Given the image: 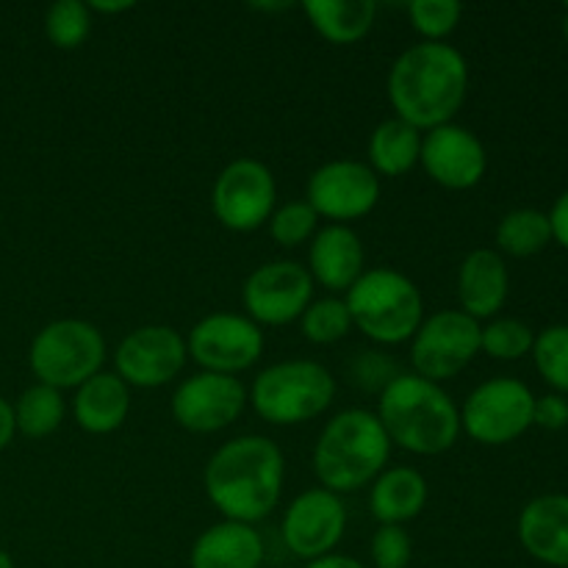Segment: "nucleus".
I'll use <instances>...</instances> for the list:
<instances>
[{"label": "nucleus", "instance_id": "obj_41", "mask_svg": "<svg viewBox=\"0 0 568 568\" xmlns=\"http://www.w3.org/2000/svg\"><path fill=\"white\" fill-rule=\"evenodd\" d=\"M560 31H564V37L568 39V9L564 11V20H560Z\"/></svg>", "mask_w": 568, "mask_h": 568}, {"label": "nucleus", "instance_id": "obj_20", "mask_svg": "<svg viewBox=\"0 0 568 568\" xmlns=\"http://www.w3.org/2000/svg\"><path fill=\"white\" fill-rule=\"evenodd\" d=\"M510 294L508 264L497 250H471L458 270L460 311L471 320H494Z\"/></svg>", "mask_w": 568, "mask_h": 568}, {"label": "nucleus", "instance_id": "obj_19", "mask_svg": "<svg viewBox=\"0 0 568 568\" xmlns=\"http://www.w3.org/2000/svg\"><path fill=\"white\" fill-rule=\"evenodd\" d=\"M364 264V242L349 225H327L311 239L308 275L331 292H349L366 272Z\"/></svg>", "mask_w": 568, "mask_h": 568}, {"label": "nucleus", "instance_id": "obj_2", "mask_svg": "<svg viewBox=\"0 0 568 568\" xmlns=\"http://www.w3.org/2000/svg\"><path fill=\"white\" fill-rule=\"evenodd\" d=\"M286 460L266 436H239L222 444L205 466V494L227 521L266 519L281 503Z\"/></svg>", "mask_w": 568, "mask_h": 568}, {"label": "nucleus", "instance_id": "obj_27", "mask_svg": "<svg viewBox=\"0 0 568 568\" xmlns=\"http://www.w3.org/2000/svg\"><path fill=\"white\" fill-rule=\"evenodd\" d=\"M67 405L59 388H50L44 383L26 388L14 405V425L28 438H48L64 422Z\"/></svg>", "mask_w": 568, "mask_h": 568}, {"label": "nucleus", "instance_id": "obj_14", "mask_svg": "<svg viewBox=\"0 0 568 568\" xmlns=\"http://www.w3.org/2000/svg\"><path fill=\"white\" fill-rule=\"evenodd\" d=\"M186 338L166 325H144L128 333L114 353L116 377L128 388H161L175 381L186 366Z\"/></svg>", "mask_w": 568, "mask_h": 568}, {"label": "nucleus", "instance_id": "obj_12", "mask_svg": "<svg viewBox=\"0 0 568 568\" xmlns=\"http://www.w3.org/2000/svg\"><path fill=\"white\" fill-rule=\"evenodd\" d=\"M381 200V178L372 172L364 161H327L305 186V203L316 211V216H325L333 225L361 220L369 214Z\"/></svg>", "mask_w": 568, "mask_h": 568}, {"label": "nucleus", "instance_id": "obj_25", "mask_svg": "<svg viewBox=\"0 0 568 568\" xmlns=\"http://www.w3.org/2000/svg\"><path fill=\"white\" fill-rule=\"evenodd\" d=\"M369 166L375 175L399 178L408 175L422 155V131L399 116L381 122L369 136Z\"/></svg>", "mask_w": 568, "mask_h": 568}, {"label": "nucleus", "instance_id": "obj_7", "mask_svg": "<svg viewBox=\"0 0 568 568\" xmlns=\"http://www.w3.org/2000/svg\"><path fill=\"white\" fill-rule=\"evenodd\" d=\"M28 364L37 383L59 392L78 388L103 372L105 338L92 322L55 320L33 336Z\"/></svg>", "mask_w": 568, "mask_h": 568}, {"label": "nucleus", "instance_id": "obj_17", "mask_svg": "<svg viewBox=\"0 0 568 568\" xmlns=\"http://www.w3.org/2000/svg\"><path fill=\"white\" fill-rule=\"evenodd\" d=\"M419 164L438 186L466 192L486 178L488 153L469 128L447 122L422 136Z\"/></svg>", "mask_w": 568, "mask_h": 568}, {"label": "nucleus", "instance_id": "obj_29", "mask_svg": "<svg viewBox=\"0 0 568 568\" xmlns=\"http://www.w3.org/2000/svg\"><path fill=\"white\" fill-rule=\"evenodd\" d=\"M530 355L544 383L568 397V325H549L536 333Z\"/></svg>", "mask_w": 568, "mask_h": 568}, {"label": "nucleus", "instance_id": "obj_37", "mask_svg": "<svg viewBox=\"0 0 568 568\" xmlns=\"http://www.w3.org/2000/svg\"><path fill=\"white\" fill-rule=\"evenodd\" d=\"M14 433H17L14 405H9L3 397H0V453L9 447L11 438H14Z\"/></svg>", "mask_w": 568, "mask_h": 568}, {"label": "nucleus", "instance_id": "obj_3", "mask_svg": "<svg viewBox=\"0 0 568 568\" xmlns=\"http://www.w3.org/2000/svg\"><path fill=\"white\" fill-rule=\"evenodd\" d=\"M377 419L388 442L414 455H442L458 444L460 408L438 383L397 375L383 386Z\"/></svg>", "mask_w": 568, "mask_h": 568}, {"label": "nucleus", "instance_id": "obj_11", "mask_svg": "<svg viewBox=\"0 0 568 568\" xmlns=\"http://www.w3.org/2000/svg\"><path fill=\"white\" fill-rule=\"evenodd\" d=\"M186 353L203 372L231 375L250 369L264 353V333L250 316L211 314L192 327L186 338Z\"/></svg>", "mask_w": 568, "mask_h": 568}, {"label": "nucleus", "instance_id": "obj_6", "mask_svg": "<svg viewBox=\"0 0 568 568\" xmlns=\"http://www.w3.org/2000/svg\"><path fill=\"white\" fill-rule=\"evenodd\" d=\"M336 399V381L327 366L294 358L272 364L255 377L247 403L270 425L294 427L325 414Z\"/></svg>", "mask_w": 568, "mask_h": 568}, {"label": "nucleus", "instance_id": "obj_35", "mask_svg": "<svg viewBox=\"0 0 568 568\" xmlns=\"http://www.w3.org/2000/svg\"><path fill=\"white\" fill-rule=\"evenodd\" d=\"M532 425L541 430L558 433L568 427V397L564 394H544L536 397V408H532Z\"/></svg>", "mask_w": 568, "mask_h": 568}, {"label": "nucleus", "instance_id": "obj_40", "mask_svg": "<svg viewBox=\"0 0 568 568\" xmlns=\"http://www.w3.org/2000/svg\"><path fill=\"white\" fill-rule=\"evenodd\" d=\"M0 568H14V560H11V555L6 549H0Z\"/></svg>", "mask_w": 568, "mask_h": 568}, {"label": "nucleus", "instance_id": "obj_28", "mask_svg": "<svg viewBox=\"0 0 568 568\" xmlns=\"http://www.w3.org/2000/svg\"><path fill=\"white\" fill-rule=\"evenodd\" d=\"M536 331L514 316H494L480 333V353L494 361H519L532 353Z\"/></svg>", "mask_w": 568, "mask_h": 568}, {"label": "nucleus", "instance_id": "obj_5", "mask_svg": "<svg viewBox=\"0 0 568 568\" xmlns=\"http://www.w3.org/2000/svg\"><path fill=\"white\" fill-rule=\"evenodd\" d=\"M353 327L377 344H403L414 338L425 322V303L410 277L403 272L366 270L344 297Z\"/></svg>", "mask_w": 568, "mask_h": 568}, {"label": "nucleus", "instance_id": "obj_32", "mask_svg": "<svg viewBox=\"0 0 568 568\" xmlns=\"http://www.w3.org/2000/svg\"><path fill=\"white\" fill-rule=\"evenodd\" d=\"M316 225H320L316 211L305 200H292V203H283L281 209L272 211L270 236L281 247H300L316 236Z\"/></svg>", "mask_w": 568, "mask_h": 568}, {"label": "nucleus", "instance_id": "obj_15", "mask_svg": "<svg viewBox=\"0 0 568 568\" xmlns=\"http://www.w3.org/2000/svg\"><path fill=\"white\" fill-rule=\"evenodd\" d=\"M247 405V388L239 377L200 372L186 377L172 394V416L189 433H216L242 416Z\"/></svg>", "mask_w": 568, "mask_h": 568}, {"label": "nucleus", "instance_id": "obj_42", "mask_svg": "<svg viewBox=\"0 0 568 568\" xmlns=\"http://www.w3.org/2000/svg\"><path fill=\"white\" fill-rule=\"evenodd\" d=\"M566 9H568V3H566Z\"/></svg>", "mask_w": 568, "mask_h": 568}, {"label": "nucleus", "instance_id": "obj_38", "mask_svg": "<svg viewBox=\"0 0 568 568\" xmlns=\"http://www.w3.org/2000/svg\"><path fill=\"white\" fill-rule=\"evenodd\" d=\"M305 568H366V566L361 564V560L349 558V555L331 552V555H325V558L308 560V564H305Z\"/></svg>", "mask_w": 568, "mask_h": 568}, {"label": "nucleus", "instance_id": "obj_16", "mask_svg": "<svg viewBox=\"0 0 568 568\" xmlns=\"http://www.w3.org/2000/svg\"><path fill=\"white\" fill-rule=\"evenodd\" d=\"M344 530H347V510L338 494L327 488L303 491L283 516V544L305 564L331 555L342 541Z\"/></svg>", "mask_w": 568, "mask_h": 568}, {"label": "nucleus", "instance_id": "obj_18", "mask_svg": "<svg viewBox=\"0 0 568 568\" xmlns=\"http://www.w3.org/2000/svg\"><path fill=\"white\" fill-rule=\"evenodd\" d=\"M516 536L532 560L568 568V494H541L521 508Z\"/></svg>", "mask_w": 568, "mask_h": 568}, {"label": "nucleus", "instance_id": "obj_24", "mask_svg": "<svg viewBox=\"0 0 568 568\" xmlns=\"http://www.w3.org/2000/svg\"><path fill=\"white\" fill-rule=\"evenodd\" d=\"M305 17L322 39L333 44L361 42L372 31L377 17L375 0H308Z\"/></svg>", "mask_w": 568, "mask_h": 568}, {"label": "nucleus", "instance_id": "obj_22", "mask_svg": "<svg viewBox=\"0 0 568 568\" xmlns=\"http://www.w3.org/2000/svg\"><path fill=\"white\" fill-rule=\"evenodd\" d=\"M261 564H264V541L255 527L227 519L200 532L189 555L192 568H261Z\"/></svg>", "mask_w": 568, "mask_h": 568}, {"label": "nucleus", "instance_id": "obj_36", "mask_svg": "<svg viewBox=\"0 0 568 568\" xmlns=\"http://www.w3.org/2000/svg\"><path fill=\"white\" fill-rule=\"evenodd\" d=\"M547 216L549 225H552V242H558L568 253V189L555 200L552 211Z\"/></svg>", "mask_w": 568, "mask_h": 568}, {"label": "nucleus", "instance_id": "obj_34", "mask_svg": "<svg viewBox=\"0 0 568 568\" xmlns=\"http://www.w3.org/2000/svg\"><path fill=\"white\" fill-rule=\"evenodd\" d=\"M372 564L375 568H408L414 560V541L399 525H381L372 536Z\"/></svg>", "mask_w": 568, "mask_h": 568}, {"label": "nucleus", "instance_id": "obj_39", "mask_svg": "<svg viewBox=\"0 0 568 568\" xmlns=\"http://www.w3.org/2000/svg\"><path fill=\"white\" fill-rule=\"evenodd\" d=\"M89 11H100V14H122V11H131L133 3L128 0H120V3H103V0H94V3H87Z\"/></svg>", "mask_w": 568, "mask_h": 568}, {"label": "nucleus", "instance_id": "obj_31", "mask_svg": "<svg viewBox=\"0 0 568 568\" xmlns=\"http://www.w3.org/2000/svg\"><path fill=\"white\" fill-rule=\"evenodd\" d=\"M300 331L311 344H336L353 331V320H349L347 303L338 297L316 300L305 308L300 316Z\"/></svg>", "mask_w": 568, "mask_h": 568}, {"label": "nucleus", "instance_id": "obj_4", "mask_svg": "<svg viewBox=\"0 0 568 568\" xmlns=\"http://www.w3.org/2000/svg\"><path fill=\"white\" fill-rule=\"evenodd\" d=\"M388 455H392V442L377 414L349 408L333 416L316 438L314 471L327 491H358L386 469Z\"/></svg>", "mask_w": 568, "mask_h": 568}, {"label": "nucleus", "instance_id": "obj_30", "mask_svg": "<svg viewBox=\"0 0 568 568\" xmlns=\"http://www.w3.org/2000/svg\"><path fill=\"white\" fill-rule=\"evenodd\" d=\"M44 33L59 50H75L92 33V11L81 0H59L44 14Z\"/></svg>", "mask_w": 568, "mask_h": 568}, {"label": "nucleus", "instance_id": "obj_13", "mask_svg": "<svg viewBox=\"0 0 568 568\" xmlns=\"http://www.w3.org/2000/svg\"><path fill=\"white\" fill-rule=\"evenodd\" d=\"M244 308L255 325H288L300 320L314 300V281L297 261H270L247 275L242 288Z\"/></svg>", "mask_w": 568, "mask_h": 568}, {"label": "nucleus", "instance_id": "obj_10", "mask_svg": "<svg viewBox=\"0 0 568 568\" xmlns=\"http://www.w3.org/2000/svg\"><path fill=\"white\" fill-rule=\"evenodd\" d=\"M275 200L277 186L270 166L255 159H236L216 178L211 209L227 231L253 233L270 222Z\"/></svg>", "mask_w": 568, "mask_h": 568}, {"label": "nucleus", "instance_id": "obj_33", "mask_svg": "<svg viewBox=\"0 0 568 568\" xmlns=\"http://www.w3.org/2000/svg\"><path fill=\"white\" fill-rule=\"evenodd\" d=\"M460 3L455 0H414L408 3V20L414 31L425 37V42H444L458 28Z\"/></svg>", "mask_w": 568, "mask_h": 568}, {"label": "nucleus", "instance_id": "obj_9", "mask_svg": "<svg viewBox=\"0 0 568 568\" xmlns=\"http://www.w3.org/2000/svg\"><path fill=\"white\" fill-rule=\"evenodd\" d=\"M483 325L464 311H438L427 316L410 338L414 375L425 381H453L480 353Z\"/></svg>", "mask_w": 568, "mask_h": 568}, {"label": "nucleus", "instance_id": "obj_21", "mask_svg": "<svg viewBox=\"0 0 568 568\" xmlns=\"http://www.w3.org/2000/svg\"><path fill=\"white\" fill-rule=\"evenodd\" d=\"M131 410V388L114 372H98L72 397V416L78 427L92 436H109L120 430Z\"/></svg>", "mask_w": 568, "mask_h": 568}, {"label": "nucleus", "instance_id": "obj_23", "mask_svg": "<svg viewBox=\"0 0 568 568\" xmlns=\"http://www.w3.org/2000/svg\"><path fill=\"white\" fill-rule=\"evenodd\" d=\"M427 505V480L410 466L383 469L372 483L369 508L381 525H399L416 519Z\"/></svg>", "mask_w": 568, "mask_h": 568}, {"label": "nucleus", "instance_id": "obj_8", "mask_svg": "<svg viewBox=\"0 0 568 568\" xmlns=\"http://www.w3.org/2000/svg\"><path fill=\"white\" fill-rule=\"evenodd\" d=\"M536 394L516 377H491L466 397L460 430L486 447H505L532 427Z\"/></svg>", "mask_w": 568, "mask_h": 568}, {"label": "nucleus", "instance_id": "obj_26", "mask_svg": "<svg viewBox=\"0 0 568 568\" xmlns=\"http://www.w3.org/2000/svg\"><path fill=\"white\" fill-rule=\"evenodd\" d=\"M494 242H497V253L503 255V258L505 255H510V258H532V255L544 253V250L552 244V225H549L547 211H508V214L497 222Z\"/></svg>", "mask_w": 568, "mask_h": 568}, {"label": "nucleus", "instance_id": "obj_1", "mask_svg": "<svg viewBox=\"0 0 568 568\" xmlns=\"http://www.w3.org/2000/svg\"><path fill=\"white\" fill-rule=\"evenodd\" d=\"M388 100L399 120L416 131L453 122L469 92V64L447 42H419L399 53L388 70Z\"/></svg>", "mask_w": 568, "mask_h": 568}]
</instances>
